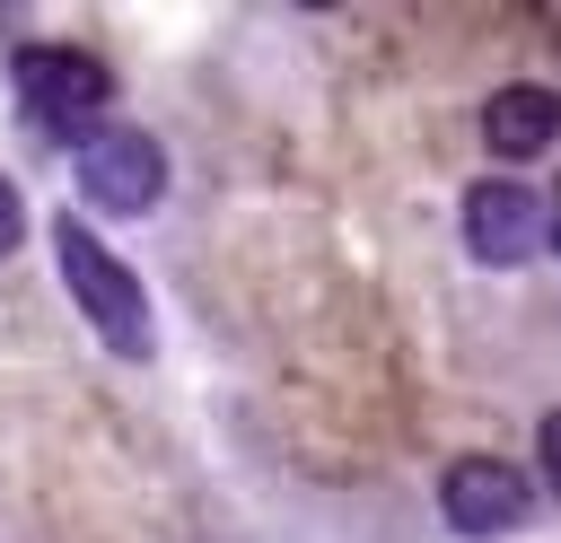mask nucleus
Here are the masks:
<instances>
[{
	"label": "nucleus",
	"instance_id": "nucleus-7",
	"mask_svg": "<svg viewBox=\"0 0 561 543\" xmlns=\"http://www.w3.org/2000/svg\"><path fill=\"white\" fill-rule=\"evenodd\" d=\"M18 236H26V210H18V193H9V184H0V254H9V245H18Z\"/></svg>",
	"mask_w": 561,
	"mask_h": 543
},
{
	"label": "nucleus",
	"instance_id": "nucleus-8",
	"mask_svg": "<svg viewBox=\"0 0 561 543\" xmlns=\"http://www.w3.org/2000/svg\"><path fill=\"white\" fill-rule=\"evenodd\" d=\"M535 447H543V473H552V490H561V412L535 429Z\"/></svg>",
	"mask_w": 561,
	"mask_h": 543
},
{
	"label": "nucleus",
	"instance_id": "nucleus-6",
	"mask_svg": "<svg viewBox=\"0 0 561 543\" xmlns=\"http://www.w3.org/2000/svg\"><path fill=\"white\" fill-rule=\"evenodd\" d=\"M482 140H491L500 158L552 149V140H561V96H552V88H500V96L482 105Z\"/></svg>",
	"mask_w": 561,
	"mask_h": 543
},
{
	"label": "nucleus",
	"instance_id": "nucleus-5",
	"mask_svg": "<svg viewBox=\"0 0 561 543\" xmlns=\"http://www.w3.org/2000/svg\"><path fill=\"white\" fill-rule=\"evenodd\" d=\"M535 236H543V201L526 184H473L465 193V245L482 263H526Z\"/></svg>",
	"mask_w": 561,
	"mask_h": 543
},
{
	"label": "nucleus",
	"instance_id": "nucleus-3",
	"mask_svg": "<svg viewBox=\"0 0 561 543\" xmlns=\"http://www.w3.org/2000/svg\"><path fill=\"white\" fill-rule=\"evenodd\" d=\"M79 193H88L96 210L131 219V210H149V201L167 193V149H158L149 131H131V123H105V131L79 140Z\"/></svg>",
	"mask_w": 561,
	"mask_h": 543
},
{
	"label": "nucleus",
	"instance_id": "nucleus-4",
	"mask_svg": "<svg viewBox=\"0 0 561 543\" xmlns=\"http://www.w3.org/2000/svg\"><path fill=\"white\" fill-rule=\"evenodd\" d=\"M438 508H447V525H456V534L491 543V534H517V525H526L535 490H526V473H517V464H500V455H465V464H447Z\"/></svg>",
	"mask_w": 561,
	"mask_h": 543
},
{
	"label": "nucleus",
	"instance_id": "nucleus-2",
	"mask_svg": "<svg viewBox=\"0 0 561 543\" xmlns=\"http://www.w3.org/2000/svg\"><path fill=\"white\" fill-rule=\"evenodd\" d=\"M18 96H26V114L53 123V131H96L114 79H105V61L79 53V44H26V53H18Z\"/></svg>",
	"mask_w": 561,
	"mask_h": 543
},
{
	"label": "nucleus",
	"instance_id": "nucleus-1",
	"mask_svg": "<svg viewBox=\"0 0 561 543\" xmlns=\"http://www.w3.org/2000/svg\"><path fill=\"white\" fill-rule=\"evenodd\" d=\"M53 254H61V280H70V298H79V315L105 333V350L140 359V350H149V298H140L131 263H123L96 228H79V219L53 228Z\"/></svg>",
	"mask_w": 561,
	"mask_h": 543
}]
</instances>
